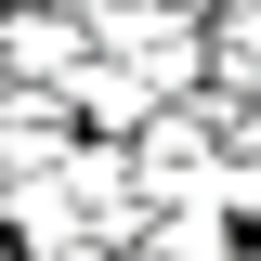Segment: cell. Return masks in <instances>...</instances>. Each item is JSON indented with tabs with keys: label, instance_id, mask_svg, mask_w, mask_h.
<instances>
[{
	"label": "cell",
	"instance_id": "obj_3",
	"mask_svg": "<svg viewBox=\"0 0 261 261\" xmlns=\"http://www.w3.org/2000/svg\"><path fill=\"white\" fill-rule=\"evenodd\" d=\"M222 65H235V79H261V13H235V39H222Z\"/></svg>",
	"mask_w": 261,
	"mask_h": 261
},
{
	"label": "cell",
	"instance_id": "obj_7",
	"mask_svg": "<svg viewBox=\"0 0 261 261\" xmlns=\"http://www.w3.org/2000/svg\"><path fill=\"white\" fill-rule=\"evenodd\" d=\"M0 92H13V53H0Z\"/></svg>",
	"mask_w": 261,
	"mask_h": 261
},
{
	"label": "cell",
	"instance_id": "obj_5",
	"mask_svg": "<svg viewBox=\"0 0 261 261\" xmlns=\"http://www.w3.org/2000/svg\"><path fill=\"white\" fill-rule=\"evenodd\" d=\"M105 261H170V248H105Z\"/></svg>",
	"mask_w": 261,
	"mask_h": 261
},
{
	"label": "cell",
	"instance_id": "obj_4",
	"mask_svg": "<svg viewBox=\"0 0 261 261\" xmlns=\"http://www.w3.org/2000/svg\"><path fill=\"white\" fill-rule=\"evenodd\" d=\"M235 157H248V170H261V105H248V130H235Z\"/></svg>",
	"mask_w": 261,
	"mask_h": 261
},
{
	"label": "cell",
	"instance_id": "obj_9",
	"mask_svg": "<svg viewBox=\"0 0 261 261\" xmlns=\"http://www.w3.org/2000/svg\"><path fill=\"white\" fill-rule=\"evenodd\" d=\"M0 183H13V170H0Z\"/></svg>",
	"mask_w": 261,
	"mask_h": 261
},
{
	"label": "cell",
	"instance_id": "obj_8",
	"mask_svg": "<svg viewBox=\"0 0 261 261\" xmlns=\"http://www.w3.org/2000/svg\"><path fill=\"white\" fill-rule=\"evenodd\" d=\"M235 261H261V248H235Z\"/></svg>",
	"mask_w": 261,
	"mask_h": 261
},
{
	"label": "cell",
	"instance_id": "obj_1",
	"mask_svg": "<svg viewBox=\"0 0 261 261\" xmlns=\"http://www.w3.org/2000/svg\"><path fill=\"white\" fill-rule=\"evenodd\" d=\"M79 144H65V92H39V79H13L0 92V170H65Z\"/></svg>",
	"mask_w": 261,
	"mask_h": 261
},
{
	"label": "cell",
	"instance_id": "obj_6",
	"mask_svg": "<svg viewBox=\"0 0 261 261\" xmlns=\"http://www.w3.org/2000/svg\"><path fill=\"white\" fill-rule=\"evenodd\" d=\"M0 261H27V248H13V222H0Z\"/></svg>",
	"mask_w": 261,
	"mask_h": 261
},
{
	"label": "cell",
	"instance_id": "obj_2",
	"mask_svg": "<svg viewBox=\"0 0 261 261\" xmlns=\"http://www.w3.org/2000/svg\"><path fill=\"white\" fill-rule=\"evenodd\" d=\"M0 53H13V79H79V65H92V39L65 27V13H13V27H0Z\"/></svg>",
	"mask_w": 261,
	"mask_h": 261
}]
</instances>
